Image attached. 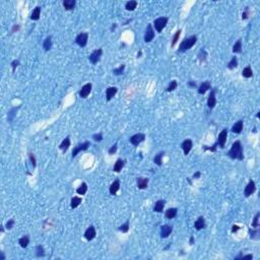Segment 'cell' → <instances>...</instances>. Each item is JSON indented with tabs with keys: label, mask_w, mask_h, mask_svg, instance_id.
I'll list each match as a JSON object with an SVG mask.
<instances>
[{
	"label": "cell",
	"mask_w": 260,
	"mask_h": 260,
	"mask_svg": "<svg viewBox=\"0 0 260 260\" xmlns=\"http://www.w3.org/2000/svg\"><path fill=\"white\" fill-rule=\"evenodd\" d=\"M193 241H194V239H193V237H191V238H190V244H193Z\"/></svg>",
	"instance_id": "56"
},
{
	"label": "cell",
	"mask_w": 260,
	"mask_h": 260,
	"mask_svg": "<svg viewBox=\"0 0 260 260\" xmlns=\"http://www.w3.org/2000/svg\"><path fill=\"white\" fill-rule=\"evenodd\" d=\"M172 231H173V228L169 225H164L161 227V237L162 238H168V237L171 235Z\"/></svg>",
	"instance_id": "14"
},
{
	"label": "cell",
	"mask_w": 260,
	"mask_h": 260,
	"mask_svg": "<svg viewBox=\"0 0 260 260\" xmlns=\"http://www.w3.org/2000/svg\"><path fill=\"white\" fill-rule=\"evenodd\" d=\"M0 259H1V260H4V259H5V256H4L3 252H1V257H0Z\"/></svg>",
	"instance_id": "55"
},
{
	"label": "cell",
	"mask_w": 260,
	"mask_h": 260,
	"mask_svg": "<svg viewBox=\"0 0 260 260\" xmlns=\"http://www.w3.org/2000/svg\"><path fill=\"white\" fill-rule=\"evenodd\" d=\"M18 108H19V107H17V108H12V109H11L10 111L8 112V121H9V122H11V121L13 120V118H14L15 114H17Z\"/></svg>",
	"instance_id": "40"
},
{
	"label": "cell",
	"mask_w": 260,
	"mask_h": 260,
	"mask_svg": "<svg viewBox=\"0 0 260 260\" xmlns=\"http://www.w3.org/2000/svg\"><path fill=\"white\" fill-rule=\"evenodd\" d=\"M145 139V135L143 133H137V134H134L133 136H131L129 138V141L131 144H133L134 146H137L138 144L141 143L142 141H144Z\"/></svg>",
	"instance_id": "7"
},
{
	"label": "cell",
	"mask_w": 260,
	"mask_h": 260,
	"mask_svg": "<svg viewBox=\"0 0 260 260\" xmlns=\"http://www.w3.org/2000/svg\"><path fill=\"white\" fill-rule=\"evenodd\" d=\"M249 234H250V238L254 239V240H258L259 239V230L258 229H254V230H249Z\"/></svg>",
	"instance_id": "38"
},
{
	"label": "cell",
	"mask_w": 260,
	"mask_h": 260,
	"mask_svg": "<svg viewBox=\"0 0 260 260\" xmlns=\"http://www.w3.org/2000/svg\"><path fill=\"white\" fill-rule=\"evenodd\" d=\"M117 91H118V89H117L116 86L108 87V89H106V98H107L108 102H109V101H111L112 99L114 98V96L117 94Z\"/></svg>",
	"instance_id": "16"
},
{
	"label": "cell",
	"mask_w": 260,
	"mask_h": 260,
	"mask_svg": "<svg viewBox=\"0 0 260 260\" xmlns=\"http://www.w3.org/2000/svg\"><path fill=\"white\" fill-rule=\"evenodd\" d=\"M168 17H158L155 19L153 22V24H155V29L156 30V32L161 33L163 31V29L166 27V24H168Z\"/></svg>",
	"instance_id": "3"
},
{
	"label": "cell",
	"mask_w": 260,
	"mask_h": 260,
	"mask_svg": "<svg viewBox=\"0 0 260 260\" xmlns=\"http://www.w3.org/2000/svg\"><path fill=\"white\" fill-rule=\"evenodd\" d=\"M86 191H87L86 183H82L81 185H80L79 187L76 189V193H77V194H79V195H84V194H86Z\"/></svg>",
	"instance_id": "34"
},
{
	"label": "cell",
	"mask_w": 260,
	"mask_h": 260,
	"mask_svg": "<svg viewBox=\"0 0 260 260\" xmlns=\"http://www.w3.org/2000/svg\"><path fill=\"white\" fill-rule=\"evenodd\" d=\"M210 82L209 81H203L201 84H200V86L198 87V94L199 95H204V94L206 93V91H208V89H210Z\"/></svg>",
	"instance_id": "17"
},
{
	"label": "cell",
	"mask_w": 260,
	"mask_h": 260,
	"mask_svg": "<svg viewBox=\"0 0 260 260\" xmlns=\"http://www.w3.org/2000/svg\"><path fill=\"white\" fill-rule=\"evenodd\" d=\"M41 17V7L40 6H37V7L34 9L33 12L31 14V19L33 20H38Z\"/></svg>",
	"instance_id": "29"
},
{
	"label": "cell",
	"mask_w": 260,
	"mask_h": 260,
	"mask_svg": "<svg viewBox=\"0 0 260 260\" xmlns=\"http://www.w3.org/2000/svg\"><path fill=\"white\" fill-rule=\"evenodd\" d=\"M119 189H120V182H119V180H116L111 184V186H110L109 188V191L112 195H115Z\"/></svg>",
	"instance_id": "24"
},
{
	"label": "cell",
	"mask_w": 260,
	"mask_h": 260,
	"mask_svg": "<svg viewBox=\"0 0 260 260\" xmlns=\"http://www.w3.org/2000/svg\"><path fill=\"white\" fill-rule=\"evenodd\" d=\"M102 54H103V50L102 49H97L93 53H91V55H89V60L91 61V63H93V64L98 63V62L100 61L101 57H102Z\"/></svg>",
	"instance_id": "9"
},
{
	"label": "cell",
	"mask_w": 260,
	"mask_h": 260,
	"mask_svg": "<svg viewBox=\"0 0 260 260\" xmlns=\"http://www.w3.org/2000/svg\"><path fill=\"white\" fill-rule=\"evenodd\" d=\"M193 177H194V178H199V177H200V172H196V173L193 175Z\"/></svg>",
	"instance_id": "54"
},
{
	"label": "cell",
	"mask_w": 260,
	"mask_h": 260,
	"mask_svg": "<svg viewBox=\"0 0 260 260\" xmlns=\"http://www.w3.org/2000/svg\"><path fill=\"white\" fill-rule=\"evenodd\" d=\"M178 86V82L176 80H172L171 84H169V86L167 87V91H173L174 89H176V87Z\"/></svg>",
	"instance_id": "44"
},
{
	"label": "cell",
	"mask_w": 260,
	"mask_h": 260,
	"mask_svg": "<svg viewBox=\"0 0 260 260\" xmlns=\"http://www.w3.org/2000/svg\"><path fill=\"white\" fill-rule=\"evenodd\" d=\"M18 65H19V61L18 60H13L12 62H11V67H12L13 71L15 70V68H17Z\"/></svg>",
	"instance_id": "50"
},
{
	"label": "cell",
	"mask_w": 260,
	"mask_h": 260,
	"mask_svg": "<svg viewBox=\"0 0 260 260\" xmlns=\"http://www.w3.org/2000/svg\"><path fill=\"white\" fill-rule=\"evenodd\" d=\"M259 217H260V212H257L255 215L254 218H253V222H252V227L254 229H258L259 227Z\"/></svg>",
	"instance_id": "39"
},
{
	"label": "cell",
	"mask_w": 260,
	"mask_h": 260,
	"mask_svg": "<svg viewBox=\"0 0 260 260\" xmlns=\"http://www.w3.org/2000/svg\"><path fill=\"white\" fill-rule=\"evenodd\" d=\"M177 212H178V209L177 208H169L166 210V213H165V217L167 218H169V220H172V218H176L177 215Z\"/></svg>",
	"instance_id": "25"
},
{
	"label": "cell",
	"mask_w": 260,
	"mask_h": 260,
	"mask_svg": "<svg viewBox=\"0 0 260 260\" xmlns=\"http://www.w3.org/2000/svg\"><path fill=\"white\" fill-rule=\"evenodd\" d=\"M227 138H228V129H223L222 132H220V134H218V142L215 144L220 145V148H224L225 145V142H227Z\"/></svg>",
	"instance_id": "6"
},
{
	"label": "cell",
	"mask_w": 260,
	"mask_h": 260,
	"mask_svg": "<svg viewBox=\"0 0 260 260\" xmlns=\"http://www.w3.org/2000/svg\"><path fill=\"white\" fill-rule=\"evenodd\" d=\"M235 259H253V255H251V254L242 255V253H240L238 256L235 257Z\"/></svg>",
	"instance_id": "45"
},
{
	"label": "cell",
	"mask_w": 260,
	"mask_h": 260,
	"mask_svg": "<svg viewBox=\"0 0 260 260\" xmlns=\"http://www.w3.org/2000/svg\"><path fill=\"white\" fill-rule=\"evenodd\" d=\"M228 156H229L231 158H233V160H239V161L244 160L243 148H242V143H241V141L237 140L236 142H234L231 149H230L229 153H228Z\"/></svg>",
	"instance_id": "1"
},
{
	"label": "cell",
	"mask_w": 260,
	"mask_h": 260,
	"mask_svg": "<svg viewBox=\"0 0 260 260\" xmlns=\"http://www.w3.org/2000/svg\"><path fill=\"white\" fill-rule=\"evenodd\" d=\"M96 236H97V232H96L95 227H94V225H89L86 229V231L84 232V238H86L87 241H91L96 238Z\"/></svg>",
	"instance_id": "11"
},
{
	"label": "cell",
	"mask_w": 260,
	"mask_h": 260,
	"mask_svg": "<svg viewBox=\"0 0 260 260\" xmlns=\"http://www.w3.org/2000/svg\"><path fill=\"white\" fill-rule=\"evenodd\" d=\"M188 86H191V87H196V86H197V84H196V82L189 81V82H188Z\"/></svg>",
	"instance_id": "53"
},
{
	"label": "cell",
	"mask_w": 260,
	"mask_h": 260,
	"mask_svg": "<svg viewBox=\"0 0 260 260\" xmlns=\"http://www.w3.org/2000/svg\"><path fill=\"white\" fill-rule=\"evenodd\" d=\"M69 146H70V138H69V136H67L65 139L62 140L60 145H59V148H60L63 153H66L67 149L69 148Z\"/></svg>",
	"instance_id": "21"
},
{
	"label": "cell",
	"mask_w": 260,
	"mask_h": 260,
	"mask_svg": "<svg viewBox=\"0 0 260 260\" xmlns=\"http://www.w3.org/2000/svg\"><path fill=\"white\" fill-rule=\"evenodd\" d=\"M93 138H94V140H95V141L100 142V141H102V140H103V134H102V133H98V134H94V135H93Z\"/></svg>",
	"instance_id": "48"
},
{
	"label": "cell",
	"mask_w": 260,
	"mask_h": 260,
	"mask_svg": "<svg viewBox=\"0 0 260 260\" xmlns=\"http://www.w3.org/2000/svg\"><path fill=\"white\" fill-rule=\"evenodd\" d=\"M14 224H15V222H14V220H13V218H11V220H9L7 223H6V229L7 230H11L13 228V225H14Z\"/></svg>",
	"instance_id": "46"
},
{
	"label": "cell",
	"mask_w": 260,
	"mask_h": 260,
	"mask_svg": "<svg viewBox=\"0 0 260 260\" xmlns=\"http://www.w3.org/2000/svg\"><path fill=\"white\" fill-rule=\"evenodd\" d=\"M81 201H82V199L80 198V197L74 196L72 199H71V201H70V206H71V208H76L77 206L79 205L80 203H81Z\"/></svg>",
	"instance_id": "30"
},
{
	"label": "cell",
	"mask_w": 260,
	"mask_h": 260,
	"mask_svg": "<svg viewBox=\"0 0 260 260\" xmlns=\"http://www.w3.org/2000/svg\"><path fill=\"white\" fill-rule=\"evenodd\" d=\"M29 158H30V162H31L33 168H36V158H35V156H34L33 153H29Z\"/></svg>",
	"instance_id": "47"
},
{
	"label": "cell",
	"mask_w": 260,
	"mask_h": 260,
	"mask_svg": "<svg viewBox=\"0 0 260 260\" xmlns=\"http://www.w3.org/2000/svg\"><path fill=\"white\" fill-rule=\"evenodd\" d=\"M136 184L139 189H145L148 185V179L144 178V177H139L136 180Z\"/></svg>",
	"instance_id": "18"
},
{
	"label": "cell",
	"mask_w": 260,
	"mask_h": 260,
	"mask_svg": "<svg viewBox=\"0 0 260 260\" xmlns=\"http://www.w3.org/2000/svg\"><path fill=\"white\" fill-rule=\"evenodd\" d=\"M255 191H256V185H255V182L253 180H250L249 183L247 184V186L245 187L244 195H245L246 197H249V196H251Z\"/></svg>",
	"instance_id": "10"
},
{
	"label": "cell",
	"mask_w": 260,
	"mask_h": 260,
	"mask_svg": "<svg viewBox=\"0 0 260 260\" xmlns=\"http://www.w3.org/2000/svg\"><path fill=\"white\" fill-rule=\"evenodd\" d=\"M237 66H238V59H237V57H233L231 59V61L228 63V68L229 69H234Z\"/></svg>",
	"instance_id": "37"
},
{
	"label": "cell",
	"mask_w": 260,
	"mask_h": 260,
	"mask_svg": "<svg viewBox=\"0 0 260 260\" xmlns=\"http://www.w3.org/2000/svg\"><path fill=\"white\" fill-rule=\"evenodd\" d=\"M117 151V143H115L114 145L111 146V148L109 149V155H114Z\"/></svg>",
	"instance_id": "49"
},
{
	"label": "cell",
	"mask_w": 260,
	"mask_h": 260,
	"mask_svg": "<svg viewBox=\"0 0 260 260\" xmlns=\"http://www.w3.org/2000/svg\"><path fill=\"white\" fill-rule=\"evenodd\" d=\"M89 145H91V142L87 141V140H86V141H84V142H82V143H79L78 145H76L72 151V158H75V156H76L78 153H80V151H86V149L89 148Z\"/></svg>",
	"instance_id": "4"
},
{
	"label": "cell",
	"mask_w": 260,
	"mask_h": 260,
	"mask_svg": "<svg viewBox=\"0 0 260 260\" xmlns=\"http://www.w3.org/2000/svg\"><path fill=\"white\" fill-rule=\"evenodd\" d=\"M124 69H125V65H124V64H122V65L119 66L118 68H115V69H113V73H114L115 75H121L122 73L124 72Z\"/></svg>",
	"instance_id": "42"
},
{
	"label": "cell",
	"mask_w": 260,
	"mask_h": 260,
	"mask_svg": "<svg viewBox=\"0 0 260 260\" xmlns=\"http://www.w3.org/2000/svg\"><path fill=\"white\" fill-rule=\"evenodd\" d=\"M242 75L245 78H250L253 76V71L251 69V67L250 66H247V67H245L242 71Z\"/></svg>",
	"instance_id": "32"
},
{
	"label": "cell",
	"mask_w": 260,
	"mask_h": 260,
	"mask_svg": "<svg viewBox=\"0 0 260 260\" xmlns=\"http://www.w3.org/2000/svg\"><path fill=\"white\" fill-rule=\"evenodd\" d=\"M196 42H197L196 36H191V37H188V38H185L182 41V43L180 44V47H179L178 52H180V53L186 52L187 50L191 49V48L196 44Z\"/></svg>",
	"instance_id": "2"
},
{
	"label": "cell",
	"mask_w": 260,
	"mask_h": 260,
	"mask_svg": "<svg viewBox=\"0 0 260 260\" xmlns=\"http://www.w3.org/2000/svg\"><path fill=\"white\" fill-rule=\"evenodd\" d=\"M205 220H204L203 217H199L198 220L194 223V228L197 230V231H200V230L204 229L205 228Z\"/></svg>",
	"instance_id": "20"
},
{
	"label": "cell",
	"mask_w": 260,
	"mask_h": 260,
	"mask_svg": "<svg viewBox=\"0 0 260 260\" xmlns=\"http://www.w3.org/2000/svg\"><path fill=\"white\" fill-rule=\"evenodd\" d=\"M75 5H76L75 0H64L63 1V6L66 10H72V9H74Z\"/></svg>",
	"instance_id": "23"
},
{
	"label": "cell",
	"mask_w": 260,
	"mask_h": 260,
	"mask_svg": "<svg viewBox=\"0 0 260 260\" xmlns=\"http://www.w3.org/2000/svg\"><path fill=\"white\" fill-rule=\"evenodd\" d=\"M18 244H19V246L22 248H27V246H29V244H30V237L27 236V235L22 237V238L18 240Z\"/></svg>",
	"instance_id": "28"
},
{
	"label": "cell",
	"mask_w": 260,
	"mask_h": 260,
	"mask_svg": "<svg viewBox=\"0 0 260 260\" xmlns=\"http://www.w3.org/2000/svg\"><path fill=\"white\" fill-rule=\"evenodd\" d=\"M243 130V121L242 120H239L238 122H236V123L233 125V127H232V131H233L234 133H236V134H239V133H241Z\"/></svg>",
	"instance_id": "22"
},
{
	"label": "cell",
	"mask_w": 260,
	"mask_h": 260,
	"mask_svg": "<svg viewBox=\"0 0 260 260\" xmlns=\"http://www.w3.org/2000/svg\"><path fill=\"white\" fill-rule=\"evenodd\" d=\"M136 6H137V1H135V0L128 1V2H126V4H125V8L129 11H133L135 8H136Z\"/></svg>",
	"instance_id": "31"
},
{
	"label": "cell",
	"mask_w": 260,
	"mask_h": 260,
	"mask_svg": "<svg viewBox=\"0 0 260 260\" xmlns=\"http://www.w3.org/2000/svg\"><path fill=\"white\" fill-rule=\"evenodd\" d=\"M36 256L37 257H44L45 256V249L42 245H38L36 247Z\"/></svg>",
	"instance_id": "36"
},
{
	"label": "cell",
	"mask_w": 260,
	"mask_h": 260,
	"mask_svg": "<svg viewBox=\"0 0 260 260\" xmlns=\"http://www.w3.org/2000/svg\"><path fill=\"white\" fill-rule=\"evenodd\" d=\"M153 38H155V31H153V26L149 24H148L146 31H145V33H144V37H143L144 42H146V43L151 42V41L153 40Z\"/></svg>",
	"instance_id": "8"
},
{
	"label": "cell",
	"mask_w": 260,
	"mask_h": 260,
	"mask_svg": "<svg viewBox=\"0 0 260 260\" xmlns=\"http://www.w3.org/2000/svg\"><path fill=\"white\" fill-rule=\"evenodd\" d=\"M91 87H93V86H91V84H84V86L81 87V89L79 91V93H78V95H79L80 98L82 99H86L87 96L91 94Z\"/></svg>",
	"instance_id": "12"
},
{
	"label": "cell",
	"mask_w": 260,
	"mask_h": 260,
	"mask_svg": "<svg viewBox=\"0 0 260 260\" xmlns=\"http://www.w3.org/2000/svg\"><path fill=\"white\" fill-rule=\"evenodd\" d=\"M192 146H193V142L191 139H186L184 140V141L182 142V144H181V148H182L183 151H184V155L187 156L188 153H190V151L192 149Z\"/></svg>",
	"instance_id": "13"
},
{
	"label": "cell",
	"mask_w": 260,
	"mask_h": 260,
	"mask_svg": "<svg viewBox=\"0 0 260 260\" xmlns=\"http://www.w3.org/2000/svg\"><path fill=\"white\" fill-rule=\"evenodd\" d=\"M180 35H181V30H179V31H177L176 33H175L173 40H172V47H174V46L176 45V43L178 42L179 38H180Z\"/></svg>",
	"instance_id": "43"
},
{
	"label": "cell",
	"mask_w": 260,
	"mask_h": 260,
	"mask_svg": "<svg viewBox=\"0 0 260 260\" xmlns=\"http://www.w3.org/2000/svg\"><path fill=\"white\" fill-rule=\"evenodd\" d=\"M87 39H89V34L87 33H80L79 35L76 36L75 38V43L77 44L79 47L84 48L87 44Z\"/></svg>",
	"instance_id": "5"
},
{
	"label": "cell",
	"mask_w": 260,
	"mask_h": 260,
	"mask_svg": "<svg viewBox=\"0 0 260 260\" xmlns=\"http://www.w3.org/2000/svg\"><path fill=\"white\" fill-rule=\"evenodd\" d=\"M215 104H217V99H215V89L210 91L207 99V106L209 109H213Z\"/></svg>",
	"instance_id": "15"
},
{
	"label": "cell",
	"mask_w": 260,
	"mask_h": 260,
	"mask_svg": "<svg viewBox=\"0 0 260 260\" xmlns=\"http://www.w3.org/2000/svg\"><path fill=\"white\" fill-rule=\"evenodd\" d=\"M240 227L239 225H233V229H232V233H236L237 231H239Z\"/></svg>",
	"instance_id": "51"
},
{
	"label": "cell",
	"mask_w": 260,
	"mask_h": 260,
	"mask_svg": "<svg viewBox=\"0 0 260 260\" xmlns=\"http://www.w3.org/2000/svg\"><path fill=\"white\" fill-rule=\"evenodd\" d=\"M129 228H130L129 227V220H127L125 224H123L119 227V231L122 232V233H127V232L129 231Z\"/></svg>",
	"instance_id": "41"
},
{
	"label": "cell",
	"mask_w": 260,
	"mask_h": 260,
	"mask_svg": "<svg viewBox=\"0 0 260 260\" xmlns=\"http://www.w3.org/2000/svg\"><path fill=\"white\" fill-rule=\"evenodd\" d=\"M43 48L45 51H49V50H51V48H52V37L51 36L47 37V38L45 39V41H44V43H43Z\"/></svg>",
	"instance_id": "27"
},
{
	"label": "cell",
	"mask_w": 260,
	"mask_h": 260,
	"mask_svg": "<svg viewBox=\"0 0 260 260\" xmlns=\"http://www.w3.org/2000/svg\"><path fill=\"white\" fill-rule=\"evenodd\" d=\"M165 203H166L165 200H162V199L158 200L155 203V206H153V211H156V212L158 213L163 212V209L165 207Z\"/></svg>",
	"instance_id": "19"
},
{
	"label": "cell",
	"mask_w": 260,
	"mask_h": 260,
	"mask_svg": "<svg viewBox=\"0 0 260 260\" xmlns=\"http://www.w3.org/2000/svg\"><path fill=\"white\" fill-rule=\"evenodd\" d=\"M242 18H243V19H247V18H248V10H246L245 12H243Z\"/></svg>",
	"instance_id": "52"
},
{
	"label": "cell",
	"mask_w": 260,
	"mask_h": 260,
	"mask_svg": "<svg viewBox=\"0 0 260 260\" xmlns=\"http://www.w3.org/2000/svg\"><path fill=\"white\" fill-rule=\"evenodd\" d=\"M233 52L234 53H241L242 52V40L239 39L236 43H235L234 47H233Z\"/></svg>",
	"instance_id": "33"
},
{
	"label": "cell",
	"mask_w": 260,
	"mask_h": 260,
	"mask_svg": "<svg viewBox=\"0 0 260 260\" xmlns=\"http://www.w3.org/2000/svg\"><path fill=\"white\" fill-rule=\"evenodd\" d=\"M164 155H165L164 151H161V153H158V155L153 158V162H155L158 166H162V163H163L162 158H163V156H164Z\"/></svg>",
	"instance_id": "35"
},
{
	"label": "cell",
	"mask_w": 260,
	"mask_h": 260,
	"mask_svg": "<svg viewBox=\"0 0 260 260\" xmlns=\"http://www.w3.org/2000/svg\"><path fill=\"white\" fill-rule=\"evenodd\" d=\"M123 167H124V161L121 160V158H118V160L116 161V163H115L113 171L116 172V173H119V172L123 169Z\"/></svg>",
	"instance_id": "26"
}]
</instances>
